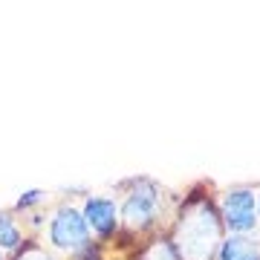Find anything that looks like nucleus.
<instances>
[{
	"label": "nucleus",
	"instance_id": "nucleus-1",
	"mask_svg": "<svg viewBox=\"0 0 260 260\" xmlns=\"http://www.w3.org/2000/svg\"><path fill=\"white\" fill-rule=\"evenodd\" d=\"M217 223H214V214H211V205H200L194 214L182 217L179 223V251L185 260H211V251H214V240H217Z\"/></svg>",
	"mask_w": 260,
	"mask_h": 260
},
{
	"label": "nucleus",
	"instance_id": "nucleus-2",
	"mask_svg": "<svg viewBox=\"0 0 260 260\" xmlns=\"http://www.w3.org/2000/svg\"><path fill=\"white\" fill-rule=\"evenodd\" d=\"M223 220L234 234H246L257 223V197L251 188H232L223 200Z\"/></svg>",
	"mask_w": 260,
	"mask_h": 260
},
{
	"label": "nucleus",
	"instance_id": "nucleus-3",
	"mask_svg": "<svg viewBox=\"0 0 260 260\" xmlns=\"http://www.w3.org/2000/svg\"><path fill=\"white\" fill-rule=\"evenodd\" d=\"M49 237L58 249H84L87 246V223L73 208H61L49 225Z\"/></svg>",
	"mask_w": 260,
	"mask_h": 260
},
{
	"label": "nucleus",
	"instance_id": "nucleus-4",
	"mask_svg": "<svg viewBox=\"0 0 260 260\" xmlns=\"http://www.w3.org/2000/svg\"><path fill=\"white\" fill-rule=\"evenodd\" d=\"M159 208V197L153 185H145L142 191H133L124 203V223L130 229H145V225L153 223Z\"/></svg>",
	"mask_w": 260,
	"mask_h": 260
},
{
	"label": "nucleus",
	"instance_id": "nucleus-5",
	"mask_svg": "<svg viewBox=\"0 0 260 260\" xmlns=\"http://www.w3.org/2000/svg\"><path fill=\"white\" fill-rule=\"evenodd\" d=\"M84 223L90 225L95 234H102V237L113 234V229H116V205H113V200L90 197L87 205H84Z\"/></svg>",
	"mask_w": 260,
	"mask_h": 260
},
{
	"label": "nucleus",
	"instance_id": "nucleus-6",
	"mask_svg": "<svg viewBox=\"0 0 260 260\" xmlns=\"http://www.w3.org/2000/svg\"><path fill=\"white\" fill-rule=\"evenodd\" d=\"M220 260H260V246L246 237H229L220 246Z\"/></svg>",
	"mask_w": 260,
	"mask_h": 260
},
{
	"label": "nucleus",
	"instance_id": "nucleus-7",
	"mask_svg": "<svg viewBox=\"0 0 260 260\" xmlns=\"http://www.w3.org/2000/svg\"><path fill=\"white\" fill-rule=\"evenodd\" d=\"M18 243H20V232L15 229V223L9 217H0V246L3 249H15Z\"/></svg>",
	"mask_w": 260,
	"mask_h": 260
},
{
	"label": "nucleus",
	"instance_id": "nucleus-8",
	"mask_svg": "<svg viewBox=\"0 0 260 260\" xmlns=\"http://www.w3.org/2000/svg\"><path fill=\"white\" fill-rule=\"evenodd\" d=\"M145 260H177V254H174V249H171V246H165V243H156L153 249L145 251Z\"/></svg>",
	"mask_w": 260,
	"mask_h": 260
},
{
	"label": "nucleus",
	"instance_id": "nucleus-9",
	"mask_svg": "<svg viewBox=\"0 0 260 260\" xmlns=\"http://www.w3.org/2000/svg\"><path fill=\"white\" fill-rule=\"evenodd\" d=\"M41 197H44V191H26V194L18 200V208H29V205L41 203Z\"/></svg>",
	"mask_w": 260,
	"mask_h": 260
},
{
	"label": "nucleus",
	"instance_id": "nucleus-10",
	"mask_svg": "<svg viewBox=\"0 0 260 260\" xmlns=\"http://www.w3.org/2000/svg\"><path fill=\"white\" fill-rule=\"evenodd\" d=\"M257 211H260V203H257Z\"/></svg>",
	"mask_w": 260,
	"mask_h": 260
}]
</instances>
